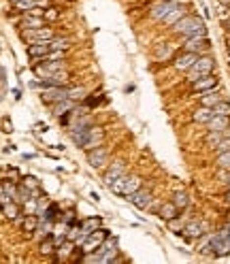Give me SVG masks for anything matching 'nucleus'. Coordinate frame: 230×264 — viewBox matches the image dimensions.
<instances>
[{"label":"nucleus","mask_w":230,"mask_h":264,"mask_svg":"<svg viewBox=\"0 0 230 264\" xmlns=\"http://www.w3.org/2000/svg\"><path fill=\"white\" fill-rule=\"evenodd\" d=\"M172 32L181 36H194V34H207L204 22L198 15H183L177 24H172Z\"/></svg>","instance_id":"nucleus-1"},{"label":"nucleus","mask_w":230,"mask_h":264,"mask_svg":"<svg viewBox=\"0 0 230 264\" xmlns=\"http://www.w3.org/2000/svg\"><path fill=\"white\" fill-rule=\"evenodd\" d=\"M139 188H143V179H141L139 175H121L117 181H113L111 185H109V190L113 192V194H117V196H130L134 194Z\"/></svg>","instance_id":"nucleus-2"},{"label":"nucleus","mask_w":230,"mask_h":264,"mask_svg":"<svg viewBox=\"0 0 230 264\" xmlns=\"http://www.w3.org/2000/svg\"><path fill=\"white\" fill-rule=\"evenodd\" d=\"M230 254V239H228V226L220 228L217 233H211V256L224 258Z\"/></svg>","instance_id":"nucleus-3"},{"label":"nucleus","mask_w":230,"mask_h":264,"mask_svg":"<svg viewBox=\"0 0 230 264\" xmlns=\"http://www.w3.org/2000/svg\"><path fill=\"white\" fill-rule=\"evenodd\" d=\"M213 68H215V60L211 56H198V60L194 62V66H192L188 70V75H190V81H194L198 79V77H202V75H211L213 73Z\"/></svg>","instance_id":"nucleus-4"},{"label":"nucleus","mask_w":230,"mask_h":264,"mask_svg":"<svg viewBox=\"0 0 230 264\" xmlns=\"http://www.w3.org/2000/svg\"><path fill=\"white\" fill-rule=\"evenodd\" d=\"M94 254H96V260L98 262H105V264L107 262H115V256H117V239L107 236Z\"/></svg>","instance_id":"nucleus-5"},{"label":"nucleus","mask_w":230,"mask_h":264,"mask_svg":"<svg viewBox=\"0 0 230 264\" xmlns=\"http://www.w3.org/2000/svg\"><path fill=\"white\" fill-rule=\"evenodd\" d=\"M211 41L207 38V34H194V36H185L183 43V51H192V54L202 56L204 51H209Z\"/></svg>","instance_id":"nucleus-6"},{"label":"nucleus","mask_w":230,"mask_h":264,"mask_svg":"<svg viewBox=\"0 0 230 264\" xmlns=\"http://www.w3.org/2000/svg\"><path fill=\"white\" fill-rule=\"evenodd\" d=\"M107 236H109V230H105V228H98V230H94V233H89L86 243L81 245V258L86 254H94L96 249L100 247V243L107 239Z\"/></svg>","instance_id":"nucleus-7"},{"label":"nucleus","mask_w":230,"mask_h":264,"mask_svg":"<svg viewBox=\"0 0 230 264\" xmlns=\"http://www.w3.org/2000/svg\"><path fill=\"white\" fill-rule=\"evenodd\" d=\"M56 34L49 26H43V28H34V30H24L22 38L28 43H43V41H51Z\"/></svg>","instance_id":"nucleus-8"},{"label":"nucleus","mask_w":230,"mask_h":264,"mask_svg":"<svg viewBox=\"0 0 230 264\" xmlns=\"http://www.w3.org/2000/svg\"><path fill=\"white\" fill-rule=\"evenodd\" d=\"M66 98H68V88L54 86V88H43V92H41V100L45 105H54V102L66 100Z\"/></svg>","instance_id":"nucleus-9"},{"label":"nucleus","mask_w":230,"mask_h":264,"mask_svg":"<svg viewBox=\"0 0 230 264\" xmlns=\"http://www.w3.org/2000/svg\"><path fill=\"white\" fill-rule=\"evenodd\" d=\"M87 164L92 166V169H102V166L109 164V149L107 147H94V149L87 151Z\"/></svg>","instance_id":"nucleus-10"},{"label":"nucleus","mask_w":230,"mask_h":264,"mask_svg":"<svg viewBox=\"0 0 230 264\" xmlns=\"http://www.w3.org/2000/svg\"><path fill=\"white\" fill-rule=\"evenodd\" d=\"M121 175H126V162H124V160H115V162L109 164V169L105 171L102 181H105V185L109 188V185H111L113 181H117Z\"/></svg>","instance_id":"nucleus-11"},{"label":"nucleus","mask_w":230,"mask_h":264,"mask_svg":"<svg viewBox=\"0 0 230 264\" xmlns=\"http://www.w3.org/2000/svg\"><path fill=\"white\" fill-rule=\"evenodd\" d=\"M207 230H209V224L202 220H192L183 226L185 239H201V236L207 235Z\"/></svg>","instance_id":"nucleus-12"},{"label":"nucleus","mask_w":230,"mask_h":264,"mask_svg":"<svg viewBox=\"0 0 230 264\" xmlns=\"http://www.w3.org/2000/svg\"><path fill=\"white\" fill-rule=\"evenodd\" d=\"M217 88V77L211 73V75H202L198 79L192 81V92L194 94H202V92H209V89Z\"/></svg>","instance_id":"nucleus-13"},{"label":"nucleus","mask_w":230,"mask_h":264,"mask_svg":"<svg viewBox=\"0 0 230 264\" xmlns=\"http://www.w3.org/2000/svg\"><path fill=\"white\" fill-rule=\"evenodd\" d=\"M128 201H130V205H134L137 209H149V205L153 201V194L149 190H143V188H139L134 194L128 196Z\"/></svg>","instance_id":"nucleus-14"},{"label":"nucleus","mask_w":230,"mask_h":264,"mask_svg":"<svg viewBox=\"0 0 230 264\" xmlns=\"http://www.w3.org/2000/svg\"><path fill=\"white\" fill-rule=\"evenodd\" d=\"M175 4H179V2H175V0H158V2H153L149 6V15L153 19H158V22H162V19L166 17V13H169Z\"/></svg>","instance_id":"nucleus-15"},{"label":"nucleus","mask_w":230,"mask_h":264,"mask_svg":"<svg viewBox=\"0 0 230 264\" xmlns=\"http://www.w3.org/2000/svg\"><path fill=\"white\" fill-rule=\"evenodd\" d=\"M102 139H105V130L98 126H89V132H87V141H86V145L81 147L83 151H89V149H94V147H98L102 145Z\"/></svg>","instance_id":"nucleus-16"},{"label":"nucleus","mask_w":230,"mask_h":264,"mask_svg":"<svg viewBox=\"0 0 230 264\" xmlns=\"http://www.w3.org/2000/svg\"><path fill=\"white\" fill-rule=\"evenodd\" d=\"M198 60V54H192V51H183L179 58H175V62H172V66L177 70H181V73H188V70L194 66V62Z\"/></svg>","instance_id":"nucleus-17"},{"label":"nucleus","mask_w":230,"mask_h":264,"mask_svg":"<svg viewBox=\"0 0 230 264\" xmlns=\"http://www.w3.org/2000/svg\"><path fill=\"white\" fill-rule=\"evenodd\" d=\"M198 98H201V105H204V107H215L217 102L224 100V96L220 94V89L213 88V89H209V92L198 94Z\"/></svg>","instance_id":"nucleus-18"},{"label":"nucleus","mask_w":230,"mask_h":264,"mask_svg":"<svg viewBox=\"0 0 230 264\" xmlns=\"http://www.w3.org/2000/svg\"><path fill=\"white\" fill-rule=\"evenodd\" d=\"M51 107V111H54L56 117H64V115H68V113H73V109H75V100H60V102H54V105H49Z\"/></svg>","instance_id":"nucleus-19"},{"label":"nucleus","mask_w":230,"mask_h":264,"mask_svg":"<svg viewBox=\"0 0 230 264\" xmlns=\"http://www.w3.org/2000/svg\"><path fill=\"white\" fill-rule=\"evenodd\" d=\"M51 51L49 47V41H43V43H30L28 47V56L34 58V60H41V58H45Z\"/></svg>","instance_id":"nucleus-20"},{"label":"nucleus","mask_w":230,"mask_h":264,"mask_svg":"<svg viewBox=\"0 0 230 264\" xmlns=\"http://www.w3.org/2000/svg\"><path fill=\"white\" fill-rule=\"evenodd\" d=\"M213 115H215L213 107H204V105H201L194 113H192V121H196V124H207V121L213 117Z\"/></svg>","instance_id":"nucleus-21"},{"label":"nucleus","mask_w":230,"mask_h":264,"mask_svg":"<svg viewBox=\"0 0 230 264\" xmlns=\"http://www.w3.org/2000/svg\"><path fill=\"white\" fill-rule=\"evenodd\" d=\"M207 128L209 130H228L230 128V115H213L209 121H207Z\"/></svg>","instance_id":"nucleus-22"},{"label":"nucleus","mask_w":230,"mask_h":264,"mask_svg":"<svg viewBox=\"0 0 230 264\" xmlns=\"http://www.w3.org/2000/svg\"><path fill=\"white\" fill-rule=\"evenodd\" d=\"M45 22H47V19L41 17V15H26L19 26H22L24 30H34V28H43Z\"/></svg>","instance_id":"nucleus-23"},{"label":"nucleus","mask_w":230,"mask_h":264,"mask_svg":"<svg viewBox=\"0 0 230 264\" xmlns=\"http://www.w3.org/2000/svg\"><path fill=\"white\" fill-rule=\"evenodd\" d=\"M158 215L162 217L164 222H171V220H175V217H179V209L175 207V203H164L162 207H160V211H158Z\"/></svg>","instance_id":"nucleus-24"},{"label":"nucleus","mask_w":230,"mask_h":264,"mask_svg":"<svg viewBox=\"0 0 230 264\" xmlns=\"http://www.w3.org/2000/svg\"><path fill=\"white\" fill-rule=\"evenodd\" d=\"M75 247H77V243L70 241V239H64L62 243H58V249H56V252H58V258H56V260H66Z\"/></svg>","instance_id":"nucleus-25"},{"label":"nucleus","mask_w":230,"mask_h":264,"mask_svg":"<svg viewBox=\"0 0 230 264\" xmlns=\"http://www.w3.org/2000/svg\"><path fill=\"white\" fill-rule=\"evenodd\" d=\"M183 15H185V9H183L181 4H175V6H172V9H171L169 13H166V17L162 19V22H164L166 26H172V24H177V22H179V19H181Z\"/></svg>","instance_id":"nucleus-26"},{"label":"nucleus","mask_w":230,"mask_h":264,"mask_svg":"<svg viewBox=\"0 0 230 264\" xmlns=\"http://www.w3.org/2000/svg\"><path fill=\"white\" fill-rule=\"evenodd\" d=\"M36 228H38V215L36 213H28L24 217V222H22V230L24 233H28V235H32V233H36Z\"/></svg>","instance_id":"nucleus-27"},{"label":"nucleus","mask_w":230,"mask_h":264,"mask_svg":"<svg viewBox=\"0 0 230 264\" xmlns=\"http://www.w3.org/2000/svg\"><path fill=\"white\" fill-rule=\"evenodd\" d=\"M38 252H41L43 256H51V254H54L56 252V239H54V236H45V239L41 241V245H38Z\"/></svg>","instance_id":"nucleus-28"},{"label":"nucleus","mask_w":230,"mask_h":264,"mask_svg":"<svg viewBox=\"0 0 230 264\" xmlns=\"http://www.w3.org/2000/svg\"><path fill=\"white\" fill-rule=\"evenodd\" d=\"M49 47L51 51H66L70 47V38H64V36H54L49 41Z\"/></svg>","instance_id":"nucleus-29"},{"label":"nucleus","mask_w":230,"mask_h":264,"mask_svg":"<svg viewBox=\"0 0 230 264\" xmlns=\"http://www.w3.org/2000/svg\"><path fill=\"white\" fill-rule=\"evenodd\" d=\"M172 203H175V207L179 211H183L190 207V196L185 194V192H175V194H172Z\"/></svg>","instance_id":"nucleus-30"},{"label":"nucleus","mask_w":230,"mask_h":264,"mask_svg":"<svg viewBox=\"0 0 230 264\" xmlns=\"http://www.w3.org/2000/svg\"><path fill=\"white\" fill-rule=\"evenodd\" d=\"M100 217H87V220L81 222V230H86V233H94V230L100 228Z\"/></svg>","instance_id":"nucleus-31"},{"label":"nucleus","mask_w":230,"mask_h":264,"mask_svg":"<svg viewBox=\"0 0 230 264\" xmlns=\"http://www.w3.org/2000/svg\"><path fill=\"white\" fill-rule=\"evenodd\" d=\"M0 209H2L4 217H9V220H17V215H19V207H17V205L13 203V201H11V203H6V205H2Z\"/></svg>","instance_id":"nucleus-32"},{"label":"nucleus","mask_w":230,"mask_h":264,"mask_svg":"<svg viewBox=\"0 0 230 264\" xmlns=\"http://www.w3.org/2000/svg\"><path fill=\"white\" fill-rule=\"evenodd\" d=\"M215 164H217V169H222V171H230V151L217 153Z\"/></svg>","instance_id":"nucleus-33"},{"label":"nucleus","mask_w":230,"mask_h":264,"mask_svg":"<svg viewBox=\"0 0 230 264\" xmlns=\"http://www.w3.org/2000/svg\"><path fill=\"white\" fill-rule=\"evenodd\" d=\"M36 6V0H19V2H15V9L19 13H28L30 9H34Z\"/></svg>","instance_id":"nucleus-34"},{"label":"nucleus","mask_w":230,"mask_h":264,"mask_svg":"<svg viewBox=\"0 0 230 264\" xmlns=\"http://www.w3.org/2000/svg\"><path fill=\"white\" fill-rule=\"evenodd\" d=\"M68 98L70 100H81V98H86V89L83 88H68Z\"/></svg>","instance_id":"nucleus-35"},{"label":"nucleus","mask_w":230,"mask_h":264,"mask_svg":"<svg viewBox=\"0 0 230 264\" xmlns=\"http://www.w3.org/2000/svg\"><path fill=\"white\" fill-rule=\"evenodd\" d=\"M213 149H215V153H224V151H230V134H226V137H224V139L220 141V143H217V145L213 147Z\"/></svg>","instance_id":"nucleus-36"},{"label":"nucleus","mask_w":230,"mask_h":264,"mask_svg":"<svg viewBox=\"0 0 230 264\" xmlns=\"http://www.w3.org/2000/svg\"><path fill=\"white\" fill-rule=\"evenodd\" d=\"M213 111H215V115H230V102H226V100L217 102L213 107Z\"/></svg>","instance_id":"nucleus-37"},{"label":"nucleus","mask_w":230,"mask_h":264,"mask_svg":"<svg viewBox=\"0 0 230 264\" xmlns=\"http://www.w3.org/2000/svg\"><path fill=\"white\" fill-rule=\"evenodd\" d=\"M24 209H26V215L28 213H36V198H28L24 203Z\"/></svg>","instance_id":"nucleus-38"},{"label":"nucleus","mask_w":230,"mask_h":264,"mask_svg":"<svg viewBox=\"0 0 230 264\" xmlns=\"http://www.w3.org/2000/svg\"><path fill=\"white\" fill-rule=\"evenodd\" d=\"M58 17H60V11L58 9H45V19H47V22H54Z\"/></svg>","instance_id":"nucleus-39"},{"label":"nucleus","mask_w":230,"mask_h":264,"mask_svg":"<svg viewBox=\"0 0 230 264\" xmlns=\"http://www.w3.org/2000/svg\"><path fill=\"white\" fill-rule=\"evenodd\" d=\"M79 235H81V226H73V228H70L68 233H66V239L77 241V236H79Z\"/></svg>","instance_id":"nucleus-40"},{"label":"nucleus","mask_w":230,"mask_h":264,"mask_svg":"<svg viewBox=\"0 0 230 264\" xmlns=\"http://www.w3.org/2000/svg\"><path fill=\"white\" fill-rule=\"evenodd\" d=\"M224 179H226V183H228V188H230V171H226V173H224V175H222Z\"/></svg>","instance_id":"nucleus-41"},{"label":"nucleus","mask_w":230,"mask_h":264,"mask_svg":"<svg viewBox=\"0 0 230 264\" xmlns=\"http://www.w3.org/2000/svg\"><path fill=\"white\" fill-rule=\"evenodd\" d=\"M226 201H228V205H230V188H228V192H226Z\"/></svg>","instance_id":"nucleus-42"},{"label":"nucleus","mask_w":230,"mask_h":264,"mask_svg":"<svg viewBox=\"0 0 230 264\" xmlns=\"http://www.w3.org/2000/svg\"><path fill=\"white\" fill-rule=\"evenodd\" d=\"M11 2H19V0H11Z\"/></svg>","instance_id":"nucleus-43"},{"label":"nucleus","mask_w":230,"mask_h":264,"mask_svg":"<svg viewBox=\"0 0 230 264\" xmlns=\"http://www.w3.org/2000/svg\"><path fill=\"white\" fill-rule=\"evenodd\" d=\"M228 64H230V56H228Z\"/></svg>","instance_id":"nucleus-44"}]
</instances>
